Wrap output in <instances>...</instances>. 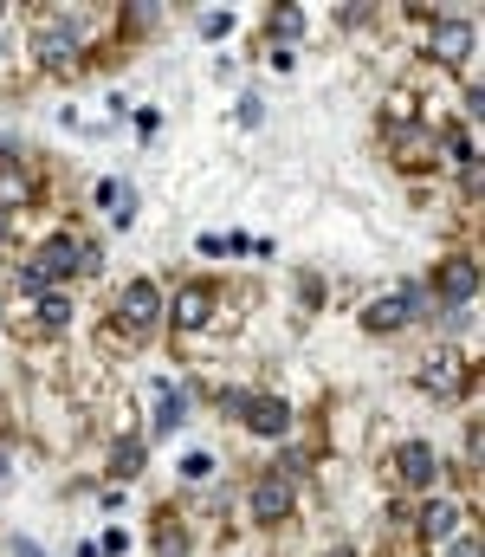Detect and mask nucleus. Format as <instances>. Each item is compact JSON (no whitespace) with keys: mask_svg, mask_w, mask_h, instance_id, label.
I'll return each instance as SVG.
<instances>
[{"mask_svg":"<svg viewBox=\"0 0 485 557\" xmlns=\"http://www.w3.org/2000/svg\"><path fill=\"white\" fill-rule=\"evenodd\" d=\"M33 273L39 279H72V273H97V253L91 247H78V240H46L39 247V260H33Z\"/></svg>","mask_w":485,"mask_h":557,"instance_id":"nucleus-1","label":"nucleus"},{"mask_svg":"<svg viewBox=\"0 0 485 557\" xmlns=\"http://www.w3.org/2000/svg\"><path fill=\"white\" fill-rule=\"evenodd\" d=\"M33 59L46 65V72H72V65L85 59V39H78L72 26H33Z\"/></svg>","mask_w":485,"mask_h":557,"instance_id":"nucleus-2","label":"nucleus"},{"mask_svg":"<svg viewBox=\"0 0 485 557\" xmlns=\"http://www.w3.org/2000/svg\"><path fill=\"white\" fill-rule=\"evenodd\" d=\"M434 292H440V305H473V298H479V266H473V253H453V260H440Z\"/></svg>","mask_w":485,"mask_h":557,"instance_id":"nucleus-3","label":"nucleus"},{"mask_svg":"<svg viewBox=\"0 0 485 557\" xmlns=\"http://www.w3.org/2000/svg\"><path fill=\"white\" fill-rule=\"evenodd\" d=\"M227 409L240 415L253 434H285L291 428V402H279V396H233Z\"/></svg>","mask_w":485,"mask_h":557,"instance_id":"nucleus-4","label":"nucleus"},{"mask_svg":"<svg viewBox=\"0 0 485 557\" xmlns=\"http://www.w3.org/2000/svg\"><path fill=\"white\" fill-rule=\"evenodd\" d=\"M117 318L130 324V331H149V324L162 318V292L149 279H136V285H123V298H117Z\"/></svg>","mask_w":485,"mask_h":557,"instance_id":"nucleus-5","label":"nucleus"},{"mask_svg":"<svg viewBox=\"0 0 485 557\" xmlns=\"http://www.w3.org/2000/svg\"><path fill=\"white\" fill-rule=\"evenodd\" d=\"M253 512H259L266 525L285 519V512H291V473H266V480L253 486Z\"/></svg>","mask_w":485,"mask_h":557,"instance_id":"nucleus-6","label":"nucleus"},{"mask_svg":"<svg viewBox=\"0 0 485 557\" xmlns=\"http://www.w3.org/2000/svg\"><path fill=\"white\" fill-rule=\"evenodd\" d=\"M395 467H401V486H427L440 473V460H434V447H427V441H408Z\"/></svg>","mask_w":485,"mask_h":557,"instance_id":"nucleus-7","label":"nucleus"},{"mask_svg":"<svg viewBox=\"0 0 485 557\" xmlns=\"http://www.w3.org/2000/svg\"><path fill=\"white\" fill-rule=\"evenodd\" d=\"M453 532H460V506H453V499H434V506L421 512V538L427 545H447Z\"/></svg>","mask_w":485,"mask_h":557,"instance_id":"nucleus-8","label":"nucleus"},{"mask_svg":"<svg viewBox=\"0 0 485 557\" xmlns=\"http://www.w3.org/2000/svg\"><path fill=\"white\" fill-rule=\"evenodd\" d=\"M20 201H33V175H26V162L0 156V208H20Z\"/></svg>","mask_w":485,"mask_h":557,"instance_id":"nucleus-9","label":"nucleus"},{"mask_svg":"<svg viewBox=\"0 0 485 557\" xmlns=\"http://www.w3.org/2000/svg\"><path fill=\"white\" fill-rule=\"evenodd\" d=\"M207 311H214V292H207V285H188V292L175 298V324H182V331L207 324Z\"/></svg>","mask_w":485,"mask_h":557,"instance_id":"nucleus-10","label":"nucleus"},{"mask_svg":"<svg viewBox=\"0 0 485 557\" xmlns=\"http://www.w3.org/2000/svg\"><path fill=\"white\" fill-rule=\"evenodd\" d=\"M421 389H427V396H460V363H453V357H434V363L421 370Z\"/></svg>","mask_w":485,"mask_h":557,"instance_id":"nucleus-11","label":"nucleus"},{"mask_svg":"<svg viewBox=\"0 0 485 557\" xmlns=\"http://www.w3.org/2000/svg\"><path fill=\"white\" fill-rule=\"evenodd\" d=\"M434 52H440V59H466V52H473V26H466V20H440V33H434Z\"/></svg>","mask_w":485,"mask_h":557,"instance_id":"nucleus-12","label":"nucleus"},{"mask_svg":"<svg viewBox=\"0 0 485 557\" xmlns=\"http://www.w3.org/2000/svg\"><path fill=\"white\" fill-rule=\"evenodd\" d=\"M363 324L369 331H401V324H408V298H376V305L363 311Z\"/></svg>","mask_w":485,"mask_h":557,"instance_id":"nucleus-13","label":"nucleus"},{"mask_svg":"<svg viewBox=\"0 0 485 557\" xmlns=\"http://www.w3.org/2000/svg\"><path fill=\"white\" fill-rule=\"evenodd\" d=\"M39 324H46V331H65V324H72V298L46 292V298H39Z\"/></svg>","mask_w":485,"mask_h":557,"instance_id":"nucleus-14","label":"nucleus"},{"mask_svg":"<svg viewBox=\"0 0 485 557\" xmlns=\"http://www.w3.org/2000/svg\"><path fill=\"white\" fill-rule=\"evenodd\" d=\"M110 473H117V480L143 473V441H123V447H117V460H110Z\"/></svg>","mask_w":485,"mask_h":557,"instance_id":"nucleus-15","label":"nucleus"},{"mask_svg":"<svg viewBox=\"0 0 485 557\" xmlns=\"http://www.w3.org/2000/svg\"><path fill=\"white\" fill-rule=\"evenodd\" d=\"M175 421H182V396H162V415H156V434H175Z\"/></svg>","mask_w":485,"mask_h":557,"instance_id":"nucleus-16","label":"nucleus"},{"mask_svg":"<svg viewBox=\"0 0 485 557\" xmlns=\"http://www.w3.org/2000/svg\"><path fill=\"white\" fill-rule=\"evenodd\" d=\"M272 26H279V33H298L304 13H298V7H279V13H272Z\"/></svg>","mask_w":485,"mask_h":557,"instance_id":"nucleus-17","label":"nucleus"},{"mask_svg":"<svg viewBox=\"0 0 485 557\" xmlns=\"http://www.w3.org/2000/svg\"><path fill=\"white\" fill-rule=\"evenodd\" d=\"M20 292H26V298H46V292H52V285H46V279H39V273H33V266H26V273H20Z\"/></svg>","mask_w":485,"mask_h":557,"instance_id":"nucleus-18","label":"nucleus"},{"mask_svg":"<svg viewBox=\"0 0 485 557\" xmlns=\"http://www.w3.org/2000/svg\"><path fill=\"white\" fill-rule=\"evenodd\" d=\"M207 467H214L207 454H188V460H182V480H207Z\"/></svg>","mask_w":485,"mask_h":557,"instance_id":"nucleus-19","label":"nucleus"},{"mask_svg":"<svg viewBox=\"0 0 485 557\" xmlns=\"http://www.w3.org/2000/svg\"><path fill=\"white\" fill-rule=\"evenodd\" d=\"M227 26H233L227 13H201V33H207V39H220V33H227Z\"/></svg>","mask_w":485,"mask_h":557,"instance_id":"nucleus-20","label":"nucleus"},{"mask_svg":"<svg viewBox=\"0 0 485 557\" xmlns=\"http://www.w3.org/2000/svg\"><path fill=\"white\" fill-rule=\"evenodd\" d=\"M447 557H485V551H479V538H453V551H447Z\"/></svg>","mask_w":485,"mask_h":557,"instance_id":"nucleus-21","label":"nucleus"},{"mask_svg":"<svg viewBox=\"0 0 485 557\" xmlns=\"http://www.w3.org/2000/svg\"><path fill=\"white\" fill-rule=\"evenodd\" d=\"M13 557H46V551H39L33 538H13Z\"/></svg>","mask_w":485,"mask_h":557,"instance_id":"nucleus-22","label":"nucleus"},{"mask_svg":"<svg viewBox=\"0 0 485 557\" xmlns=\"http://www.w3.org/2000/svg\"><path fill=\"white\" fill-rule=\"evenodd\" d=\"M0 240H7V208H0Z\"/></svg>","mask_w":485,"mask_h":557,"instance_id":"nucleus-23","label":"nucleus"},{"mask_svg":"<svg viewBox=\"0 0 485 557\" xmlns=\"http://www.w3.org/2000/svg\"><path fill=\"white\" fill-rule=\"evenodd\" d=\"M78 557H97V551H91V545H78Z\"/></svg>","mask_w":485,"mask_h":557,"instance_id":"nucleus-24","label":"nucleus"},{"mask_svg":"<svg viewBox=\"0 0 485 557\" xmlns=\"http://www.w3.org/2000/svg\"><path fill=\"white\" fill-rule=\"evenodd\" d=\"M330 557H350V551H330Z\"/></svg>","mask_w":485,"mask_h":557,"instance_id":"nucleus-25","label":"nucleus"},{"mask_svg":"<svg viewBox=\"0 0 485 557\" xmlns=\"http://www.w3.org/2000/svg\"><path fill=\"white\" fill-rule=\"evenodd\" d=\"M0 473H7V460H0Z\"/></svg>","mask_w":485,"mask_h":557,"instance_id":"nucleus-26","label":"nucleus"}]
</instances>
